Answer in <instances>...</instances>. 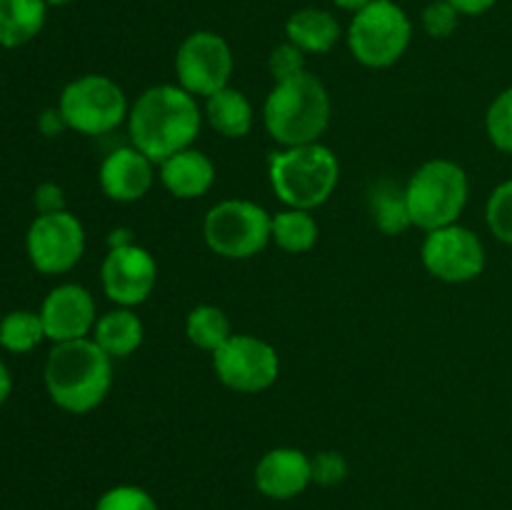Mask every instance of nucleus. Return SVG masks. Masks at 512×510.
<instances>
[{"instance_id": "obj_1", "label": "nucleus", "mask_w": 512, "mask_h": 510, "mask_svg": "<svg viewBox=\"0 0 512 510\" xmlns=\"http://www.w3.org/2000/svg\"><path fill=\"white\" fill-rule=\"evenodd\" d=\"M203 118L198 98L178 83L150 85L130 105V145L160 165L170 155L193 148L203 128Z\"/></svg>"}, {"instance_id": "obj_2", "label": "nucleus", "mask_w": 512, "mask_h": 510, "mask_svg": "<svg viewBox=\"0 0 512 510\" xmlns=\"http://www.w3.org/2000/svg\"><path fill=\"white\" fill-rule=\"evenodd\" d=\"M45 390L70 415L93 413L113 388V358L93 338L55 343L43 370Z\"/></svg>"}, {"instance_id": "obj_3", "label": "nucleus", "mask_w": 512, "mask_h": 510, "mask_svg": "<svg viewBox=\"0 0 512 510\" xmlns=\"http://www.w3.org/2000/svg\"><path fill=\"white\" fill-rule=\"evenodd\" d=\"M333 115V103L323 80L310 70L270 88L263 103V125L280 148L318 143Z\"/></svg>"}, {"instance_id": "obj_4", "label": "nucleus", "mask_w": 512, "mask_h": 510, "mask_svg": "<svg viewBox=\"0 0 512 510\" xmlns=\"http://www.w3.org/2000/svg\"><path fill=\"white\" fill-rule=\"evenodd\" d=\"M268 180L285 208L315 210L340 183V160L325 143L280 148L268 160Z\"/></svg>"}, {"instance_id": "obj_5", "label": "nucleus", "mask_w": 512, "mask_h": 510, "mask_svg": "<svg viewBox=\"0 0 512 510\" xmlns=\"http://www.w3.org/2000/svg\"><path fill=\"white\" fill-rule=\"evenodd\" d=\"M413 228L423 233L460 223L470 198L468 173L450 158L425 160L405 183Z\"/></svg>"}, {"instance_id": "obj_6", "label": "nucleus", "mask_w": 512, "mask_h": 510, "mask_svg": "<svg viewBox=\"0 0 512 510\" xmlns=\"http://www.w3.org/2000/svg\"><path fill=\"white\" fill-rule=\"evenodd\" d=\"M348 50L365 68H390L413 40V23L395 0H373L353 13L348 25Z\"/></svg>"}, {"instance_id": "obj_7", "label": "nucleus", "mask_w": 512, "mask_h": 510, "mask_svg": "<svg viewBox=\"0 0 512 510\" xmlns=\"http://www.w3.org/2000/svg\"><path fill=\"white\" fill-rule=\"evenodd\" d=\"M273 215L248 198H225L205 213L203 238L225 260H250L273 243Z\"/></svg>"}, {"instance_id": "obj_8", "label": "nucleus", "mask_w": 512, "mask_h": 510, "mask_svg": "<svg viewBox=\"0 0 512 510\" xmlns=\"http://www.w3.org/2000/svg\"><path fill=\"white\" fill-rule=\"evenodd\" d=\"M68 130L80 135H108L128 123L130 103L110 75L85 73L70 80L58 98Z\"/></svg>"}, {"instance_id": "obj_9", "label": "nucleus", "mask_w": 512, "mask_h": 510, "mask_svg": "<svg viewBox=\"0 0 512 510\" xmlns=\"http://www.w3.org/2000/svg\"><path fill=\"white\" fill-rule=\"evenodd\" d=\"M213 370L228 390L255 395L275 385L280 375V355L258 335L233 333L213 353Z\"/></svg>"}, {"instance_id": "obj_10", "label": "nucleus", "mask_w": 512, "mask_h": 510, "mask_svg": "<svg viewBox=\"0 0 512 510\" xmlns=\"http://www.w3.org/2000/svg\"><path fill=\"white\" fill-rule=\"evenodd\" d=\"M235 58L228 40L213 30H195L175 53V78L180 88L195 98H210L228 88L233 78Z\"/></svg>"}, {"instance_id": "obj_11", "label": "nucleus", "mask_w": 512, "mask_h": 510, "mask_svg": "<svg viewBox=\"0 0 512 510\" xmlns=\"http://www.w3.org/2000/svg\"><path fill=\"white\" fill-rule=\"evenodd\" d=\"M420 260L433 278L460 285L483 275L488 255H485V245L475 230L453 223L425 233L423 245H420Z\"/></svg>"}, {"instance_id": "obj_12", "label": "nucleus", "mask_w": 512, "mask_h": 510, "mask_svg": "<svg viewBox=\"0 0 512 510\" xmlns=\"http://www.w3.org/2000/svg\"><path fill=\"white\" fill-rule=\"evenodd\" d=\"M28 260L38 273L63 275L73 270L85 255V228L70 210L35 215L25 233Z\"/></svg>"}, {"instance_id": "obj_13", "label": "nucleus", "mask_w": 512, "mask_h": 510, "mask_svg": "<svg viewBox=\"0 0 512 510\" xmlns=\"http://www.w3.org/2000/svg\"><path fill=\"white\" fill-rule=\"evenodd\" d=\"M100 285L118 308L143 305L158 285V263L150 250L138 243L108 248L100 265Z\"/></svg>"}, {"instance_id": "obj_14", "label": "nucleus", "mask_w": 512, "mask_h": 510, "mask_svg": "<svg viewBox=\"0 0 512 510\" xmlns=\"http://www.w3.org/2000/svg\"><path fill=\"white\" fill-rule=\"evenodd\" d=\"M38 313L43 320L45 338L53 345L90 338L100 318L93 293L78 283H63L50 290Z\"/></svg>"}, {"instance_id": "obj_15", "label": "nucleus", "mask_w": 512, "mask_h": 510, "mask_svg": "<svg viewBox=\"0 0 512 510\" xmlns=\"http://www.w3.org/2000/svg\"><path fill=\"white\" fill-rule=\"evenodd\" d=\"M155 168L158 165L140 153L135 145H123L108 153L100 163L98 183L105 198L115 203H135L145 198L155 183Z\"/></svg>"}, {"instance_id": "obj_16", "label": "nucleus", "mask_w": 512, "mask_h": 510, "mask_svg": "<svg viewBox=\"0 0 512 510\" xmlns=\"http://www.w3.org/2000/svg\"><path fill=\"white\" fill-rule=\"evenodd\" d=\"M313 483V458L298 448H273L255 465V488L270 500L298 498Z\"/></svg>"}, {"instance_id": "obj_17", "label": "nucleus", "mask_w": 512, "mask_h": 510, "mask_svg": "<svg viewBox=\"0 0 512 510\" xmlns=\"http://www.w3.org/2000/svg\"><path fill=\"white\" fill-rule=\"evenodd\" d=\"M158 178L173 198H203L215 185V163L203 150L185 148L158 165Z\"/></svg>"}, {"instance_id": "obj_18", "label": "nucleus", "mask_w": 512, "mask_h": 510, "mask_svg": "<svg viewBox=\"0 0 512 510\" xmlns=\"http://www.w3.org/2000/svg\"><path fill=\"white\" fill-rule=\"evenodd\" d=\"M340 30L338 18H335L330 10L323 8H300L295 13H290V18L285 20V38L288 43L298 45L305 55H325L338 45Z\"/></svg>"}, {"instance_id": "obj_19", "label": "nucleus", "mask_w": 512, "mask_h": 510, "mask_svg": "<svg viewBox=\"0 0 512 510\" xmlns=\"http://www.w3.org/2000/svg\"><path fill=\"white\" fill-rule=\"evenodd\" d=\"M203 115L210 123V128L228 140L245 138L255 125L253 103H250V98L243 90L233 88V85L205 98Z\"/></svg>"}, {"instance_id": "obj_20", "label": "nucleus", "mask_w": 512, "mask_h": 510, "mask_svg": "<svg viewBox=\"0 0 512 510\" xmlns=\"http://www.w3.org/2000/svg\"><path fill=\"white\" fill-rule=\"evenodd\" d=\"M90 338L113 360L130 358L143 345L145 325L133 308H115L100 315Z\"/></svg>"}, {"instance_id": "obj_21", "label": "nucleus", "mask_w": 512, "mask_h": 510, "mask_svg": "<svg viewBox=\"0 0 512 510\" xmlns=\"http://www.w3.org/2000/svg\"><path fill=\"white\" fill-rule=\"evenodd\" d=\"M45 0H0V45L20 48L43 30Z\"/></svg>"}, {"instance_id": "obj_22", "label": "nucleus", "mask_w": 512, "mask_h": 510, "mask_svg": "<svg viewBox=\"0 0 512 510\" xmlns=\"http://www.w3.org/2000/svg\"><path fill=\"white\" fill-rule=\"evenodd\" d=\"M318 220H315L313 210L300 208H283L273 213V228H270V238L278 245L283 253L300 255L308 253L318 243Z\"/></svg>"}, {"instance_id": "obj_23", "label": "nucleus", "mask_w": 512, "mask_h": 510, "mask_svg": "<svg viewBox=\"0 0 512 510\" xmlns=\"http://www.w3.org/2000/svg\"><path fill=\"white\" fill-rule=\"evenodd\" d=\"M370 215H373L375 228L383 235H403L405 230L413 228L405 185H395L393 180H380L370 193Z\"/></svg>"}, {"instance_id": "obj_24", "label": "nucleus", "mask_w": 512, "mask_h": 510, "mask_svg": "<svg viewBox=\"0 0 512 510\" xmlns=\"http://www.w3.org/2000/svg\"><path fill=\"white\" fill-rule=\"evenodd\" d=\"M185 335L195 348L213 355L233 335V323L223 308L203 303L195 305L185 318Z\"/></svg>"}, {"instance_id": "obj_25", "label": "nucleus", "mask_w": 512, "mask_h": 510, "mask_svg": "<svg viewBox=\"0 0 512 510\" xmlns=\"http://www.w3.org/2000/svg\"><path fill=\"white\" fill-rule=\"evenodd\" d=\"M45 338L43 320L35 310H10L0 318V348L8 353L25 355L38 348Z\"/></svg>"}, {"instance_id": "obj_26", "label": "nucleus", "mask_w": 512, "mask_h": 510, "mask_svg": "<svg viewBox=\"0 0 512 510\" xmlns=\"http://www.w3.org/2000/svg\"><path fill=\"white\" fill-rule=\"evenodd\" d=\"M485 133L500 153L512 155V85L493 98L485 113Z\"/></svg>"}, {"instance_id": "obj_27", "label": "nucleus", "mask_w": 512, "mask_h": 510, "mask_svg": "<svg viewBox=\"0 0 512 510\" xmlns=\"http://www.w3.org/2000/svg\"><path fill=\"white\" fill-rule=\"evenodd\" d=\"M485 223L500 243L512 245V178L503 180L485 203Z\"/></svg>"}, {"instance_id": "obj_28", "label": "nucleus", "mask_w": 512, "mask_h": 510, "mask_svg": "<svg viewBox=\"0 0 512 510\" xmlns=\"http://www.w3.org/2000/svg\"><path fill=\"white\" fill-rule=\"evenodd\" d=\"M95 510H160L158 500L140 485H113L95 503Z\"/></svg>"}, {"instance_id": "obj_29", "label": "nucleus", "mask_w": 512, "mask_h": 510, "mask_svg": "<svg viewBox=\"0 0 512 510\" xmlns=\"http://www.w3.org/2000/svg\"><path fill=\"white\" fill-rule=\"evenodd\" d=\"M420 23H423V30L430 38H450L458 30L460 13L448 0H433V3L425 5Z\"/></svg>"}, {"instance_id": "obj_30", "label": "nucleus", "mask_w": 512, "mask_h": 510, "mask_svg": "<svg viewBox=\"0 0 512 510\" xmlns=\"http://www.w3.org/2000/svg\"><path fill=\"white\" fill-rule=\"evenodd\" d=\"M268 70H270V75H273L275 83L295 78V75H300L303 70H308L305 68V53L298 48V45H293L285 40V43H280L278 48L270 50Z\"/></svg>"}, {"instance_id": "obj_31", "label": "nucleus", "mask_w": 512, "mask_h": 510, "mask_svg": "<svg viewBox=\"0 0 512 510\" xmlns=\"http://www.w3.org/2000/svg\"><path fill=\"white\" fill-rule=\"evenodd\" d=\"M348 478V460L338 450H323L313 458V483L333 488Z\"/></svg>"}, {"instance_id": "obj_32", "label": "nucleus", "mask_w": 512, "mask_h": 510, "mask_svg": "<svg viewBox=\"0 0 512 510\" xmlns=\"http://www.w3.org/2000/svg\"><path fill=\"white\" fill-rule=\"evenodd\" d=\"M33 205L38 210V215H50L60 213L65 208V193L58 183H40L33 193Z\"/></svg>"}, {"instance_id": "obj_33", "label": "nucleus", "mask_w": 512, "mask_h": 510, "mask_svg": "<svg viewBox=\"0 0 512 510\" xmlns=\"http://www.w3.org/2000/svg\"><path fill=\"white\" fill-rule=\"evenodd\" d=\"M38 130L40 135H45V138H58L60 133L68 130V123H65L58 105H55V108H45L43 113L38 115Z\"/></svg>"}, {"instance_id": "obj_34", "label": "nucleus", "mask_w": 512, "mask_h": 510, "mask_svg": "<svg viewBox=\"0 0 512 510\" xmlns=\"http://www.w3.org/2000/svg\"><path fill=\"white\" fill-rule=\"evenodd\" d=\"M448 3H453L460 15H483L488 13L498 0H448Z\"/></svg>"}, {"instance_id": "obj_35", "label": "nucleus", "mask_w": 512, "mask_h": 510, "mask_svg": "<svg viewBox=\"0 0 512 510\" xmlns=\"http://www.w3.org/2000/svg\"><path fill=\"white\" fill-rule=\"evenodd\" d=\"M135 243L133 233L128 228H113L108 233V248H123V245Z\"/></svg>"}, {"instance_id": "obj_36", "label": "nucleus", "mask_w": 512, "mask_h": 510, "mask_svg": "<svg viewBox=\"0 0 512 510\" xmlns=\"http://www.w3.org/2000/svg\"><path fill=\"white\" fill-rule=\"evenodd\" d=\"M10 393H13V375H10L8 365L0 360V405L10 398Z\"/></svg>"}, {"instance_id": "obj_37", "label": "nucleus", "mask_w": 512, "mask_h": 510, "mask_svg": "<svg viewBox=\"0 0 512 510\" xmlns=\"http://www.w3.org/2000/svg\"><path fill=\"white\" fill-rule=\"evenodd\" d=\"M335 5H338L340 10H348V13H358V10H363L365 5L373 3V0H333Z\"/></svg>"}, {"instance_id": "obj_38", "label": "nucleus", "mask_w": 512, "mask_h": 510, "mask_svg": "<svg viewBox=\"0 0 512 510\" xmlns=\"http://www.w3.org/2000/svg\"><path fill=\"white\" fill-rule=\"evenodd\" d=\"M73 3V0H45V5H68Z\"/></svg>"}, {"instance_id": "obj_39", "label": "nucleus", "mask_w": 512, "mask_h": 510, "mask_svg": "<svg viewBox=\"0 0 512 510\" xmlns=\"http://www.w3.org/2000/svg\"><path fill=\"white\" fill-rule=\"evenodd\" d=\"M0 318H3V315H0Z\"/></svg>"}]
</instances>
